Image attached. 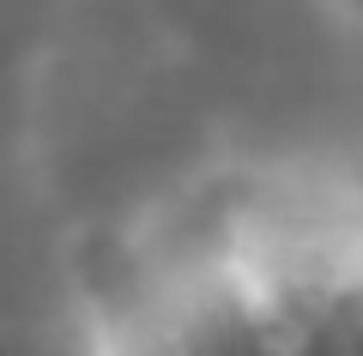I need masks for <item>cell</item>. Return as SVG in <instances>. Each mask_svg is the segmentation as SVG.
<instances>
[{
	"label": "cell",
	"instance_id": "cell-1",
	"mask_svg": "<svg viewBox=\"0 0 363 356\" xmlns=\"http://www.w3.org/2000/svg\"><path fill=\"white\" fill-rule=\"evenodd\" d=\"M152 356H363V266L321 236L272 248L182 308Z\"/></svg>",
	"mask_w": 363,
	"mask_h": 356
}]
</instances>
